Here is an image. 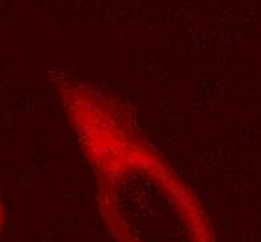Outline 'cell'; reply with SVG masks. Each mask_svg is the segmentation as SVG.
<instances>
[{
  "instance_id": "6da1fadb",
  "label": "cell",
  "mask_w": 261,
  "mask_h": 242,
  "mask_svg": "<svg viewBox=\"0 0 261 242\" xmlns=\"http://www.w3.org/2000/svg\"><path fill=\"white\" fill-rule=\"evenodd\" d=\"M53 80L93 170L99 210L116 242H217L196 194L123 102L65 73H55Z\"/></svg>"
},
{
  "instance_id": "7a4b0ae2",
  "label": "cell",
  "mask_w": 261,
  "mask_h": 242,
  "mask_svg": "<svg viewBox=\"0 0 261 242\" xmlns=\"http://www.w3.org/2000/svg\"><path fill=\"white\" fill-rule=\"evenodd\" d=\"M2 222H4V207H2V201H0V227H2Z\"/></svg>"
}]
</instances>
